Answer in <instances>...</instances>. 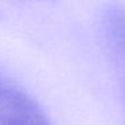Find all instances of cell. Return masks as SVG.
<instances>
[{"mask_svg": "<svg viewBox=\"0 0 125 125\" xmlns=\"http://www.w3.org/2000/svg\"><path fill=\"white\" fill-rule=\"evenodd\" d=\"M122 92H124V102H125V83H124V87H122Z\"/></svg>", "mask_w": 125, "mask_h": 125, "instance_id": "3", "label": "cell"}, {"mask_svg": "<svg viewBox=\"0 0 125 125\" xmlns=\"http://www.w3.org/2000/svg\"><path fill=\"white\" fill-rule=\"evenodd\" d=\"M101 27L112 51L125 63V7L109 4L101 14Z\"/></svg>", "mask_w": 125, "mask_h": 125, "instance_id": "1", "label": "cell"}, {"mask_svg": "<svg viewBox=\"0 0 125 125\" xmlns=\"http://www.w3.org/2000/svg\"><path fill=\"white\" fill-rule=\"evenodd\" d=\"M6 125H51V122L49 121V118L43 113V110L38 106L28 113L7 122Z\"/></svg>", "mask_w": 125, "mask_h": 125, "instance_id": "2", "label": "cell"}, {"mask_svg": "<svg viewBox=\"0 0 125 125\" xmlns=\"http://www.w3.org/2000/svg\"><path fill=\"white\" fill-rule=\"evenodd\" d=\"M36 1V0H35ZM38 1H54V0H38Z\"/></svg>", "mask_w": 125, "mask_h": 125, "instance_id": "4", "label": "cell"}]
</instances>
